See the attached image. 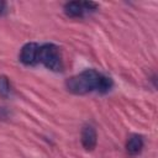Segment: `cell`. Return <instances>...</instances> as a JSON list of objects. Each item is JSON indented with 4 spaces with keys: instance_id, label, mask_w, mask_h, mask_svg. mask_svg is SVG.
<instances>
[{
    "instance_id": "6da1fadb",
    "label": "cell",
    "mask_w": 158,
    "mask_h": 158,
    "mask_svg": "<svg viewBox=\"0 0 158 158\" xmlns=\"http://www.w3.org/2000/svg\"><path fill=\"white\" fill-rule=\"evenodd\" d=\"M112 79L96 72L95 69H85L84 72L70 77L65 80V88L75 95H84L90 91L107 93L112 88Z\"/></svg>"
},
{
    "instance_id": "7a4b0ae2",
    "label": "cell",
    "mask_w": 158,
    "mask_h": 158,
    "mask_svg": "<svg viewBox=\"0 0 158 158\" xmlns=\"http://www.w3.org/2000/svg\"><path fill=\"white\" fill-rule=\"evenodd\" d=\"M38 62H41L44 67L54 72L62 70L63 67L59 48L53 43H46L43 46H40Z\"/></svg>"
},
{
    "instance_id": "3957f363",
    "label": "cell",
    "mask_w": 158,
    "mask_h": 158,
    "mask_svg": "<svg viewBox=\"0 0 158 158\" xmlns=\"http://www.w3.org/2000/svg\"><path fill=\"white\" fill-rule=\"evenodd\" d=\"M38 52L40 46L36 42H28L21 48L20 60L26 65H33L38 63Z\"/></svg>"
},
{
    "instance_id": "277c9868",
    "label": "cell",
    "mask_w": 158,
    "mask_h": 158,
    "mask_svg": "<svg viewBox=\"0 0 158 158\" xmlns=\"http://www.w3.org/2000/svg\"><path fill=\"white\" fill-rule=\"evenodd\" d=\"M98 136L96 130L91 125H86L81 130V144L86 151H93L96 146Z\"/></svg>"
},
{
    "instance_id": "5b68a950",
    "label": "cell",
    "mask_w": 158,
    "mask_h": 158,
    "mask_svg": "<svg viewBox=\"0 0 158 158\" xmlns=\"http://www.w3.org/2000/svg\"><path fill=\"white\" fill-rule=\"evenodd\" d=\"M64 12L69 17H81L85 12V9L80 1H70L64 5Z\"/></svg>"
},
{
    "instance_id": "8992f818",
    "label": "cell",
    "mask_w": 158,
    "mask_h": 158,
    "mask_svg": "<svg viewBox=\"0 0 158 158\" xmlns=\"http://www.w3.org/2000/svg\"><path fill=\"white\" fill-rule=\"evenodd\" d=\"M142 147H143V139L138 135L131 136L128 138L127 143H126V149H127V152L130 154H137V153H139L141 149H142Z\"/></svg>"
},
{
    "instance_id": "52a82bcc",
    "label": "cell",
    "mask_w": 158,
    "mask_h": 158,
    "mask_svg": "<svg viewBox=\"0 0 158 158\" xmlns=\"http://www.w3.org/2000/svg\"><path fill=\"white\" fill-rule=\"evenodd\" d=\"M10 94V81L7 77L0 75V96L6 98Z\"/></svg>"
},
{
    "instance_id": "ba28073f",
    "label": "cell",
    "mask_w": 158,
    "mask_h": 158,
    "mask_svg": "<svg viewBox=\"0 0 158 158\" xmlns=\"http://www.w3.org/2000/svg\"><path fill=\"white\" fill-rule=\"evenodd\" d=\"M5 6H6V4L0 0V15H2L5 12Z\"/></svg>"
}]
</instances>
